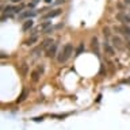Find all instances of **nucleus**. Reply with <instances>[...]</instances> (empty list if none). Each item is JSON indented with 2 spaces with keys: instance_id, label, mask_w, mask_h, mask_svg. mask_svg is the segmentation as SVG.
<instances>
[{
  "instance_id": "412c9836",
  "label": "nucleus",
  "mask_w": 130,
  "mask_h": 130,
  "mask_svg": "<svg viewBox=\"0 0 130 130\" xmlns=\"http://www.w3.org/2000/svg\"><path fill=\"white\" fill-rule=\"evenodd\" d=\"M123 3H125V4H129V6H130V0H123Z\"/></svg>"
},
{
  "instance_id": "1a4fd4ad",
  "label": "nucleus",
  "mask_w": 130,
  "mask_h": 130,
  "mask_svg": "<svg viewBox=\"0 0 130 130\" xmlns=\"http://www.w3.org/2000/svg\"><path fill=\"white\" fill-rule=\"evenodd\" d=\"M34 26V22H32V19H27V20H24L23 24H22V31H27V30H30V28Z\"/></svg>"
},
{
  "instance_id": "2eb2a0df",
  "label": "nucleus",
  "mask_w": 130,
  "mask_h": 130,
  "mask_svg": "<svg viewBox=\"0 0 130 130\" xmlns=\"http://www.w3.org/2000/svg\"><path fill=\"white\" fill-rule=\"evenodd\" d=\"M103 34L106 38H111V32H110V28L108 27H104L103 28Z\"/></svg>"
},
{
  "instance_id": "aec40b11",
  "label": "nucleus",
  "mask_w": 130,
  "mask_h": 130,
  "mask_svg": "<svg viewBox=\"0 0 130 130\" xmlns=\"http://www.w3.org/2000/svg\"><path fill=\"white\" fill-rule=\"evenodd\" d=\"M126 46H127V49L130 50V37H127V39H126Z\"/></svg>"
},
{
  "instance_id": "f3484780",
  "label": "nucleus",
  "mask_w": 130,
  "mask_h": 130,
  "mask_svg": "<svg viewBox=\"0 0 130 130\" xmlns=\"http://www.w3.org/2000/svg\"><path fill=\"white\" fill-rule=\"evenodd\" d=\"M14 8H15V7H12V6H7V7H4L3 14H4V12H11V11H14Z\"/></svg>"
},
{
  "instance_id": "dca6fc26",
  "label": "nucleus",
  "mask_w": 130,
  "mask_h": 130,
  "mask_svg": "<svg viewBox=\"0 0 130 130\" xmlns=\"http://www.w3.org/2000/svg\"><path fill=\"white\" fill-rule=\"evenodd\" d=\"M26 96H27V91H26V89H24V91H23V93H22V95H20V98L18 99V102H23L24 99H26Z\"/></svg>"
},
{
  "instance_id": "5701e85b",
  "label": "nucleus",
  "mask_w": 130,
  "mask_h": 130,
  "mask_svg": "<svg viewBox=\"0 0 130 130\" xmlns=\"http://www.w3.org/2000/svg\"><path fill=\"white\" fill-rule=\"evenodd\" d=\"M53 0H45V3H52Z\"/></svg>"
},
{
  "instance_id": "a211bd4d",
  "label": "nucleus",
  "mask_w": 130,
  "mask_h": 130,
  "mask_svg": "<svg viewBox=\"0 0 130 130\" xmlns=\"http://www.w3.org/2000/svg\"><path fill=\"white\" fill-rule=\"evenodd\" d=\"M49 26H50V22H45V23L41 24V28H42V30H45V28H47Z\"/></svg>"
},
{
  "instance_id": "9d476101",
  "label": "nucleus",
  "mask_w": 130,
  "mask_h": 130,
  "mask_svg": "<svg viewBox=\"0 0 130 130\" xmlns=\"http://www.w3.org/2000/svg\"><path fill=\"white\" fill-rule=\"evenodd\" d=\"M19 72H20V75H22V76H27V73H28V65H27V62H22L19 65Z\"/></svg>"
},
{
  "instance_id": "6ab92c4d",
  "label": "nucleus",
  "mask_w": 130,
  "mask_h": 130,
  "mask_svg": "<svg viewBox=\"0 0 130 130\" xmlns=\"http://www.w3.org/2000/svg\"><path fill=\"white\" fill-rule=\"evenodd\" d=\"M37 69H38L41 73H43V72H45V67H43V65H38V67H37Z\"/></svg>"
},
{
  "instance_id": "423d86ee",
  "label": "nucleus",
  "mask_w": 130,
  "mask_h": 130,
  "mask_svg": "<svg viewBox=\"0 0 130 130\" xmlns=\"http://www.w3.org/2000/svg\"><path fill=\"white\" fill-rule=\"evenodd\" d=\"M61 12H62V10H61V8H56V10H53V11H50V12H47V14H45L42 18H43V19H52V18H56V16L61 15Z\"/></svg>"
},
{
  "instance_id": "9b49d317",
  "label": "nucleus",
  "mask_w": 130,
  "mask_h": 130,
  "mask_svg": "<svg viewBox=\"0 0 130 130\" xmlns=\"http://www.w3.org/2000/svg\"><path fill=\"white\" fill-rule=\"evenodd\" d=\"M37 15V11H24V12H22V14L19 15V18L20 19H24V18H32V16H35Z\"/></svg>"
},
{
  "instance_id": "4468645a",
  "label": "nucleus",
  "mask_w": 130,
  "mask_h": 130,
  "mask_svg": "<svg viewBox=\"0 0 130 130\" xmlns=\"http://www.w3.org/2000/svg\"><path fill=\"white\" fill-rule=\"evenodd\" d=\"M91 42H92V50H95L98 53V50H99V42H98V38L93 37V38L91 39Z\"/></svg>"
},
{
  "instance_id": "ddd939ff",
  "label": "nucleus",
  "mask_w": 130,
  "mask_h": 130,
  "mask_svg": "<svg viewBox=\"0 0 130 130\" xmlns=\"http://www.w3.org/2000/svg\"><path fill=\"white\" fill-rule=\"evenodd\" d=\"M37 41H38V35H32V37H30V38H28L24 43H26L27 46H32V45H34Z\"/></svg>"
},
{
  "instance_id": "20e7f679",
  "label": "nucleus",
  "mask_w": 130,
  "mask_h": 130,
  "mask_svg": "<svg viewBox=\"0 0 130 130\" xmlns=\"http://www.w3.org/2000/svg\"><path fill=\"white\" fill-rule=\"evenodd\" d=\"M111 45L117 49H123V41H122L121 37L118 35H112L111 37Z\"/></svg>"
},
{
  "instance_id": "0eeeda50",
  "label": "nucleus",
  "mask_w": 130,
  "mask_h": 130,
  "mask_svg": "<svg viewBox=\"0 0 130 130\" xmlns=\"http://www.w3.org/2000/svg\"><path fill=\"white\" fill-rule=\"evenodd\" d=\"M57 53V43H53L52 46H49L46 49V57H49V58H52V57H54Z\"/></svg>"
},
{
  "instance_id": "39448f33",
  "label": "nucleus",
  "mask_w": 130,
  "mask_h": 130,
  "mask_svg": "<svg viewBox=\"0 0 130 130\" xmlns=\"http://www.w3.org/2000/svg\"><path fill=\"white\" fill-rule=\"evenodd\" d=\"M103 49H104V53H106V54H107L108 57L115 56V47H114L111 43L104 42V45H103Z\"/></svg>"
},
{
  "instance_id": "4be33fe9",
  "label": "nucleus",
  "mask_w": 130,
  "mask_h": 130,
  "mask_svg": "<svg viewBox=\"0 0 130 130\" xmlns=\"http://www.w3.org/2000/svg\"><path fill=\"white\" fill-rule=\"evenodd\" d=\"M10 2H12V3H19L20 0H10Z\"/></svg>"
},
{
  "instance_id": "7ed1b4c3",
  "label": "nucleus",
  "mask_w": 130,
  "mask_h": 130,
  "mask_svg": "<svg viewBox=\"0 0 130 130\" xmlns=\"http://www.w3.org/2000/svg\"><path fill=\"white\" fill-rule=\"evenodd\" d=\"M115 19L122 24H129L130 26V14H125V12H118L115 15Z\"/></svg>"
},
{
  "instance_id": "f03ea898",
  "label": "nucleus",
  "mask_w": 130,
  "mask_h": 130,
  "mask_svg": "<svg viewBox=\"0 0 130 130\" xmlns=\"http://www.w3.org/2000/svg\"><path fill=\"white\" fill-rule=\"evenodd\" d=\"M114 31L119 32L122 35L130 37V26L129 24H121V26H114Z\"/></svg>"
},
{
  "instance_id": "f257e3e1",
  "label": "nucleus",
  "mask_w": 130,
  "mask_h": 130,
  "mask_svg": "<svg viewBox=\"0 0 130 130\" xmlns=\"http://www.w3.org/2000/svg\"><path fill=\"white\" fill-rule=\"evenodd\" d=\"M72 54H73V46H72V43H67L62 47V50L60 52L58 57H57V61H58L60 64H64V62H67V61L71 58Z\"/></svg>"
},
{
  "instance_id": "f8f14e48",
  "label": "nucleus",
  "mask_w": 130,
  "mask_h": 130,
  "mask_svg": "<svg viewBox=\"0 0 130 130\" xmlns=\"http://www.w3.org/2000/svg\"><path fill=\"white\" fill-rule=\"evenodd\" d=\"M53 43H54V42H53V39H50V38H49V39H45L43 42H42V45H41V47H42V50H46V49H47L49 46H52Z\"/></svg>"
},
{
  "instance_id": "6e6552de",
  "label": "nucleus",
  "mask_w": 130,
  "mask_h": 130,
  "mask_svg": "<svg viewBox=\"0 0 130 130\" xmlns=\"http://www.w3.org/2000/svg\"><path fill=\"white\" fill-rule=\"evenodd\" d=\"M41 75H42V73H41L38 69H34V71L30 73V79H31L32 83H38L39 79H41Z\"/></svg>"
}]
</instances>
